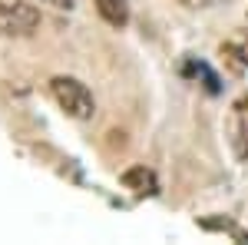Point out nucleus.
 Returning <instances> with one entry per match:
<instances>
[{
	"mask_svg": "<svg viewBox=\"0 0 248 245\" xmlns=\"http://www.w3.org/2000/svg\"><path fill=\"white\" fill-rule=\"evenodd\" d=\"M50 90L57 96V103L66 110V116H73V119H90V116L96 113L90 86L79 83L77 76H53V80H50Z\"/></svg>",
	"mask_w": 248,
	"mask_h": 245,
	"instance_id": "f257e3e1",
	"label": "nucleus"
},
{
	"mask_svg": "<svg viewBox=\"0 0 248 245\" xmlns=\"http://www.w3.org/2000/svg\"><path fill=\"white\" fill-rule=\"evenodd\" d=\"M40 27V10L30 3H3L0 0V37H30Z\"/></svg>",
	"mask_w": 248,
	"mask_h": 245,
	"instance_id": "f03ea898",
	"label": "nucleus"
},
{
	"mask_svg": "<svg viewBox=\"0 0 248 245\" xmlns=\"http://www.w3.org/2000/svg\"><path fill=\"white\" fill-rule=\"evenodd\" d=\"M232 139L238 159H248V96H242L232 106Z\"/></svg>",
	"mask_w": 248,
	"mask_h": 245,
	"instance_id": "7ed1b4c3",
	"label": "nucleus"
},
{
	"mask_svg": "<svg viewBox=\"0 0 248 245\" xmlns=\"http://www.w3.org/2000/svg\"><path fill=\"white\" fill-rule=\"evenodd\" d=\"M123 186L133 189L136 196H155V192H159L155 172L146 169V166H133V169H126V172H123Z\"/></svg>",
	"mask_w": 248,
	"mask_h": 245,
	"instance_id": "20e7f679",
	"label": "nucleus"
},
{
	"mask_svg": "<svg viewBox=\"0 0 248 245\" xmlns=\"http://www.w3.org/2000/svg\"><path fill=\"white\" fill-rule=\"evenodd\" d=\"M99 17L106 20L109 27H126L129 23V3L126 0H93Z\"/></svg>",
	"mask_w": 248,
	"mask_h": 245,
	"instance_id": "39448f33",
	"label": "nucleus"
},
{
	"mask_svg": "<svg viewBox=\"0 0 248 245\" xmlns=\"http://www.w3.org/2000/svg\"><path fill=\"white\" fill-rule=\"evenodd\" d=\"M218 57H222L225 66H229L232 76H245L248 73V50H242L238 43H222V47H218Z\"/></svg>",
	"mask_w": 248,
	"mask_h": 245,
	"instance_id": "423d86ee",
	"label": "nucleus"
},
{
	"mask_svg": "<svg viewBox=\"0 0 248 245\" xmlns=\"http://www.w3.org/2000/svg\"><path fill=\"white\" fill-rule=\"evenodd\" d=\"M199 226L205 229V232H229L235 242H248V232L238 222H232V219H202Z\"/></svg>",
	"mask_w": 248,
	"mask_h": 245,
	"instance_id": "0eeeda50",
	"label": "nucleus"
},
{
	"mask_svg": "<svg viewBox=\"0 0 248 245\" xmlns=\"http://www.w3.org/2000/svg\"><path fill=\"white\" fill-rule=\"evenodd\" d=\"M186 73L202 76V80H205V90H209V93H218V90H222V86H218V76L212 73L205 63H189V66H186Z\"/></svg>",
	"mask_w": 248,
	"mask_h": 245,
	"instance_id": "6e6552de",
	"label": "nucleus"
},
{
	"mask_svg": "<svg viewBox=\"0 0 248 245\" xmlns=\"http://www.w3.org/2000/svg\"><path fill=\"white\" fill-rule=\"evenodd\" d=\"M175 3H182V7H189V10H202V7H209L212 0H175Z\"/></svg>",
	"mask_w": 248,
	"mask_h": 245,
	"instance_id": "1a4fd4ad",
	"label": "nucleus"
},
{
	"mask_svg": "<svg viewBox=\"0 0 248 245\" xmlns=\"http://www.w3.org/2000/svg\"><path fill=\"white\" fill-rule=\"evenodd\" d=\"M46 3H53V7H73V0H46Z\"/></svg>",
	"mask_w": 248,
	"mask_h": 245,
	"instance_id": "9d476101",
	"label": "nucleus"
}]
</instances>
